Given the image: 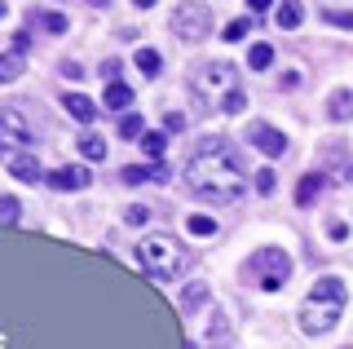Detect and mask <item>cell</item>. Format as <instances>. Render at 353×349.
Wrapping results in <instances>:
<instances>
[{
  "label": "cell",
  "instance_id": "obj_2",
  "mask_svg": "<svg viewBox=\"0 0 353 349\" xmlns=\"http://www.w3.org/2000/svg\"><path fill=\"white\" fill-rule=\"evenodd\" d=\"M190 93L199 97L203 111L216 106V111H225V115H239L243 106H248V97L239 89V67L234 62H203V67H194Z\"/></svg>",
  "mask_w": 353,
  "mask_h": 349
},
{
  "label": "cell",
  "instance_id": "obj_34",
  "mask_svg": "<svg viewBox=\"0 0 353 349\" xmlns=\"http://www.w3.org/2000/svg\"><path fill=\"white\" fill-rule=\"evenodd\" d=\"M5 14H9V9H5V5H0V18H5Z\"/></svg>",
  "mask_w": 353,
  "mask_h": 349
},
{
  "label": "cell",
  "instance_id": "obj_20",
  "mask_svg": "<svg viewBox=\"0 0 353 349\" xmlns=\"http://www.w3.org/2000/svg\"><path fill=\"white\" fill-rule=\"evenodd\" d=\"M270 62H274V49L265 45V40H261V45H252V49H248V67H252V71H265Z\"/></svg>",
  "mask_w": 353,
  "mask_h": 349
},
{
  "label": "cell",
  "instance_id": "obj_25",
  "mask_svg": "<svg viewBox=\"0 0 353 349\" xmlns=\"http://www.w3.org/2000/svg\"><path fill=\"white\" fill-rule=\"evenodd\" d=\"M252 181H256V190H261V195H274V186H279L274 168H256V177H252Z\"/></svg>",
  "mask_w": 353,
  "mask_h": 349
},
{
  "label": "cell",
  "instance_id": "obj_31",
  "mask_svg": "<svg viewBox=\"0 0 353 349\" xmlns=\"http://www.w3.org/2000/svg\"><path fill=\"white\" fill-rule=\"evenodd\" d=\"M124 221H128V226H146V221H150V208H128Z\"/></svg>",
  "mask_w": 353,
  "mask_h": 349
},
{
  "label": "cell",
  "instance_id": "obj_16",
  "mask_svg": "<svg viewBox=\"0 0 353 349\" xmlns=\"http://www.w3.org/2000/svg\"><path fill=\"white\" fill-rule=\"evenodd\" d=\"M106 111H128V102H132V89L128 84H106Z\"/></svg>",
  "mask_w": 353,
  "mask_h": 349
},
{
  "label": "cell",
  "instance_id": "obj_19",
  "mask_svg": "<svg viewBox=\"0 0 353 349\" xmlns=\"http://www.w3.org/2000/svg\"><path fill=\"white\" fill-rule=\"evenodd\" d=\"M36 23H40L44 31H49V36H62V31L71 27V23H66V18L58 14V9H40V14H36Z\"/></svg>",
  "mask_w": 353,
  "mask_h": 349
},
{
  "label": "cell",
  "instance_id": "obj_17",
  "mask_svg": "<svg viewBox=\"0 0 353 349\" xmlns=\"http://www.w3.org/2000/svg\"><path fill=\"white\" fill-rule=\"evenodd\" d=\"M327 115H331V119H349V115H353V93H349V89H336V93H331Z\"/></svg>",
  "mask_w": 353,
  "mask_h": 349
},
{
  "label": "cell",
  "instance_id": "obj_11",
  "mask_svg": "<svg viewBox=\"0 0 353 349\" xmlns=\"http://www.w3.org/2000/svg\"><path fill=\"white\" fill-rule=\"evenodd\" d=\"M124 181L128 186H141V181H168V168H163V163H128Z\"/></svg>",
  "mask_w": 353,
  "mask_h": 349
},
{
  "label": "cell",
  "instance_id": "obj_23",
  "mask_svg": "<svg viewBox=\"0 0 353 349\" xmlns=\"http://www.w3.org/2000/svg\"><path fill=\"white\" fill-rule=\"evenodd\" d=\"M80 155H84V159H106V141L93 137V133L80 137Z\"/></svg>",
  "mask_w": 353,
  "mask_h": 349
},
{
  "label": "cell",
  "instance_id": "obj_32",
  "mask_svg": "<svg viewBox=\"0 0 353 349\" xmlns=\"http://www.w3.org/2000/svg\"><path fill=\"white\" fill-rule=\"evenodd\" d=\"M62 75H66V80H80V75H84V67H80V62H71V58H66V62H62Z\"/></svg>",
  "mask_w": 353,
  "mask_h": 349
},
{
  "label": "cell",
  "instance_id": "obj_18",
  "mask_svg": "<svg viewBox=\"0 0 353 349\" xmlns=\"http://www.w3.org/2000/svg\"><path fill=\"white\" fill-rule=\"evenodd\" d=\"M137 71L146 75V80H154V75L163 71V58H159L154 49H137Z\"/></svg>",
  "mask_w": 353,
  "mask_h": 349
},
{
  "label": "cell",
  "instance_id": "obj_7",
  "mask_svg": "<svg viewBox=\"0 0 353 349\" xmlns=\"http://www.w3.org/2000/svg\"><path fill=\"white\" fill-rule=\"evenodd\" d=\"M31 141V119L18 106H0V146H27Z\"/></svg>",
  "mask_w": 353,
  "mask_h": 349
},
{
  "label": "cell",
  "instance_id": "obj_8",
  "mask_svg": "<svg viewBox=\"0 0 353 349\" xmlns=\"http://www.w3.org/2000/svg\"><path fill=\"white\" fill-rule=\"evenodd\" d=\"M248 137H252V146H256L261 155H270V159H279L283 150H287V137H283L274 124H252V133H248Z\"/></svg>",
  "mask_w": 353,
  "mask_h": 349
},
{
  "label": "cell",
  "instance_id": "obj_1",
  "mask_svg": "<svg viewBox=\"0 0 353 349\" xmlns=\"http://www.w3.org/2000/svg\"><path fill=\"white\" fill-rule=\"evenodd\" d=\"M185 186L203 203H234L248 190V168L225 137H203L185 159Z\"/></svg>",
  "mask_w": 353,
  "mask_h": 349
},
{
  "label": "cell",
  "instance_id": "obj_22",
  "mask_svg": "<svg viewBox=\"0 0 353 349\" xmlns=\"http://www.w3.org/2000/svg\"><path fill=\"white\" fill-rule=\"evenodd\" d=\"M274 18H279V27H301L305 9L301 5H279V9H274Z\"/></svg>",
  "mask_w": 353,
  "mask_h": 349
},
{
  "label": "cell",
  "instance_id": "obj_15",
  "mask_svg": "<svg viewBox=\"0 0 353 349\" xmlns=\"http://www.w3.org/2000/svg\"><path fill=\"white\" fill-rule=\"evenodd\" d=\"M318 190H323V172H305V181L296 186V203H301V208H309V203L318 199Z\"/></svg>",
  "mask_w": 353,
  "mask_h": 349
},
{
  "label": "cell",
  "instance_id": "obj_21",
  "mask_svg": "<svg viewBox=\"0 0 353 349\" xmlns=\"http://www.w3.org/2000/svg\"><path fill=\"white\" fill-rule=\"evenodd\" d=\"M141 150H146L150 159H163V150H168V137H163V133H141Z\"/></svg>",
  "mask_w": 353,
  "mask_h": 349
},
{
  "label": "cell",
  "instance_id": "obj_29",
  "mask_svg": "<svg viewBox=\"0 0 353 349\" xmlns=\"http://www.w3.org/2000/svg\"><path fill=\"white\" fill-rule=\"evenodd\" d=\"M181 128H185V115L181 111H168V115H163V137H168V133H181Z\"/></svg>",
  "mask_w": 353,
  "mask_h": 349
},
{
  "label": "cell",
  "instance_id": "obj_10",
  "mask_svg": "<svg viewBox=\"0 0 353 349\" xmlns=\"http://www.w3.org/2000/svg\"><path fill=\"white\" fill-rule=\"evenodd\" d=\"M62 106H66V115L80 119V124H93V119H97V102H93L88 93H66Z\"/></svg>",
  "mask_w": 353,
  "mask_h": 349
},
{
  "label": "cell",
  "instance_id": "obj_14",
  "mask_svg": "<svg viewBox=\"0 0 353 349\" xmlns=\"http://www.w3.org/2000/svg\"><path fill=\"white\" fill-rule=\"evenodd\" d=\"M203 301H208V283H190V288H185L181 292V314H199V310H203Z\"/></svg>",
  "mask_w": 353,
  "mask_h": 349
},
{
  "label": "cell",
  "instance_id": "obj_13",
  "mask_svg": "<svg viewBox=\"0 0 353 349\" xmlns=\"http://www.w3.org/2000/svg\"><path fill=\"white\" fill-rule=\"evenodd\" d=\"M22 71H27V53H18V49L0 53V84H14Z\"/></svg>",
  "mask_w": 353,
  "mask_h": 349
},
{
  "label": "cell",
  "instance_id": "obj_4",
  "mask_svg": "<svg viewBox=\"0 0 353 349\" xmlns=\"http://www.w3.org/2000/svg\"><path fill=\"white\" fill-rule=\"evenodd\" d=\"M137 266L146 270L150 279L159 283H172L185 275V266H190V252H185V243H176L172 235H146L137 243Z\"/></svg>",
  "mask_w": 353,
  "mask_h": 349
},
{
  "label": "cell",
  "instance_id": "obj_5",
  "mask_svg": "<svg viewBox=\"0 0 353 349\" xmlns=\"http://www.w3.org/2000/svg\"><path fill=\"white\" fill-rule=\"evenodd\" d=\"M252 275L261 279L265 292H279L287 283V275H292V257H287L283 248H256V252H252Z\"/></svg>",
  "mask_w": 353,
  "mask_h": 349
},
{
  "label": "cell",
  "instance_id": "obj_30",
  "mask_svg": "<svg viewBox=\"0 0 353 349\" xmlns=\"http://www.w3.org/2000/svg\"><path fill=\"white\" fill-rule=\"evenodd\" d=\"M323 14H327L336 27H353V9H323Z\"/></svg>",
  "mask_w": 353,
  "mask_h": 349
},
{
  "label": "cell",
  "instance_id": "obj_6",
  "mask_svg": "<svg viewBox=\"0 0 353 349\" xmlns=\"http://www.w3.org/2000/svg\"><path fill=\"white\" fill-rule=\"evenodd\" d=\"M208 31H212V9L208 5H176L172 9V36H181V40H203Z\"/></svg>",
  "mask_w": 353,
  "mask_h": 349
},
{
  "label": "cell",
  "instance_id": "obj_26",
  "mask_svg": "<svg viewBox=\"0 0 353 349\" xmlns=\"http://www.w3.org/2000/svg\"><path fill=\"white\" fill-rule=\"evenodd\" d=\"M146 128H141V115H124L119 119V137H141Z\"/></svg>",
  "mask_w": 353,
  "mask_h": 349
},
{
  "label": "cell",
  "instance_id": "obj_33",
  "mask_svg": "<svg viewBox=\"0 0 353 349\" xmlns=\"http://www.w3.org/2000/svg\"><path fill=\"white\" fill-rule=\"evenodd\" d=\"M102 80H110V84H119V62H115V58H110L106 67H102Z\"/></svg>",
  "mask_w": 353,
  "mask_h": 349
},
{
  "label": "cell",
  "instance_id": "obj_28",
  "mask_svg": "<svg viewBox=\"0 0 353 349\" xmlns=\"http://www.w3.org/2000/svg\"><path fill=\"white\" fill-rule=\"evenodd\" d=\"M248 31H252V23H248V18H234V23H230L225 31H221V36H225V40H243Z\"/></svg>",
  "mask_w": 353,
  "mask_h": 349
},
{
  "label": "cell",
  "instance_id": "obj_3",
  "mask_svg": "<svg viewBox=\"0 0 353 349\" xmlns=\"http://www.w3.org/2000/svg\"><path fill=\"white\" fill-rule=\"evenodd\" d=\"M345 301H349L345 279H336V275L318 279L314 288H309L305 310H301V332H309V336H323V332H331V327L340 323V314H345Z\"/></svg>",
  "mask_w": 353,
  "mask_h": 349
},
{
  "label": "cell",
  "instance_id": "obj_9",
  "mask_svg": "<svg viewBox=\"0 0 353 349\" xmlns=\"http://www.w3.org/2000/svg\"><path fill=\"white\" fill-rule=\"evenodd\" d=\"M88 181H93V172L80 168V163H71V168H58V172H49V186H58V190H84Z\"/></svg>",
  "mask_w": 353,
  "mask_h": 349
},
{
  "label": "cell",
  "instance_id": "obj_24",
  "mask_svg": "<svg viewBox=\"0 0 353 349\" xmlns=\"http://www.w3.org/2000/svg\"><path fill=\"white\" fill-rule=\"evenodd\" d=\"M190 235H199V239L216 235V217H203V212H194V217H190Z\"/></svg>",
  "mask_w": 353,
  "mask_h": 349
},
{
  "label": "cell",
  "instance_id": "obj_12",
  "mask_svg": "<svg viewBox=\"0 0 353 349\" xmlns=\"http://www.w3.org/2000/svg\"><path fill=\"white\" fill-rule=\"evenodd\" d=\"M9 172H14L18 181H27V186H36V181L44 177V168H40L36 155H14V159H9Z\"/></svg>",
  "mask_w": 353,
  "mask_h": 349
},
{
  "label": "cell",
  "instance_id": "obj_27",
  "mask_svg": "<svg viewBox=\"0 0 353 349\" xmlns=\"http://www.w3.org/2000/svg\"><path fill=\"white\" fill-rule=\"evenodd\" d=\"M18 208L22 203L14 199V195H0V221H18Z\"/></svg>",
  "mask_w": 353,
  "mask_h": 349
}]
</instances>
